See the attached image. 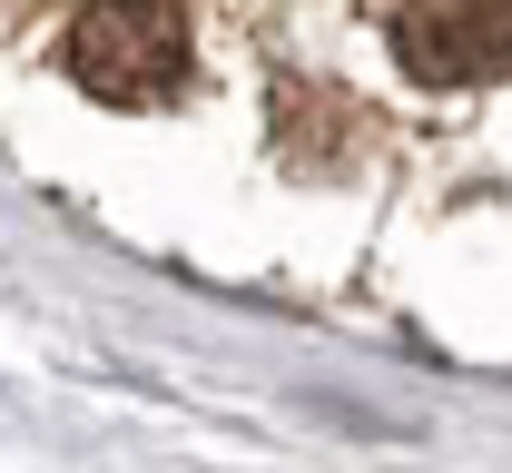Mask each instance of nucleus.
Returning a JSON list of instances; mask_svg holds the SVG:
<instances>
[{
    "mask_svg": "<svg viewBox=\"0 0 512 473\" xmlns=\"http://www.w3.org/2000/svg\"><path fill=\"white\" fill-rule=\"evenodd\" d=\"M188 10L178 0H89L69 20V79L109 109H158L188 89Z\"/></svg>",
    "mask_w": 512,
    "mask_h": 473,
    "instance_id": "1",
    "label": "nucleus"
},
{
    "mask_svg": "<svg viewBox=\"0 0 512 473\" xmlns=\"http://www.w3.org/2000/svg\"><path fill=\"white\" fill-rule=\"evenodd\" d=\"M394 60L424 89H483L493 69H512V0H404Z\"/></svg>",
    "mask_w": 512,
    "mask_h": 473,
    "instance_id": "2",
    "label": "nucleus"
}]
</instances>
